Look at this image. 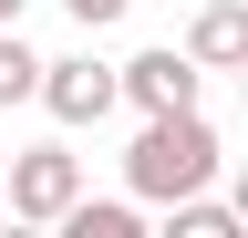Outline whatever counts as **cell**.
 I'll return each instance as SVG.
<instances>
[{
  "label": "cell",
  "mask_w": 248,
  "mask_h": 238,
  "mask_svg": "<svg viewBox=\"0 0 248 238\" xmlns=\"http://www.w3.org/2000/svg\"><path fill=\"white\" fill-rule=\"evenodd\" d=\"M186 52H197L207 73H248V0H207V11L186 21Z\"/></svg>",
  "instance_id": "5b68a950"
},
{
  "label": "cell",
  "mask_w": 248,
  "mask_h": 238,
  "mask_svg": "<svg viewBox=\"0 0 248 238\" xmlns=\"http://www.w3.org/2000/svg\"><path fill=\"white\" fill-rule=\"evenodd\" d=\"M0 207H11V166H0Z\"/></svg>",
  "instance_id": "7c38bea8"
},
{
  "label": "cell",
  "mask_w": 248,
  "mask_h": 238,
  "mask_svg": "<svg viewBox=\"0 0 248 238\" xmlns=\"http://www.w3.org/2000/svg\"><path fill=\"white\" fill-rule=\"evenodd\" d=\"M166 228H176V238H238L248 218H238V197H207V187H197V197L166 207Z\"/></svg>",
  "instance_id": "8992f818"
},
{
  "label": "cell",
  "mask_w": 248,
  "mask_h": 238,
  "mask_svg": "<svg viewBox=\"0 0 248 238\" xmlns=\"http://www.w3.org/2000/svg\"><path fill=\"white\" fill-rule=\"evenodd\" d=\"M62 228H73V238H135L145 218H135V207H124V197H83V207H73V218H62Z\"/></svg>",
  "instance_id": "ba28073f"
},
{
  "label": "cell",
  "mask_w": 248,
  "mask_h": 238,
  "mask_svg": "<svg viewBox=\"0 0 248 238\" xmlns=\"http://www.w3.org/2000/svg\"><path fill=\"white\" fill-rule=\"evenodd\" d=\"M73 207H83V156H73V145H31V156H11V218L62 228Z\"/></svg>",
  "instance_id": "7a4b0ae2"
},
{
  "label": "cell",
  "mask_w": 248,
  "mask_h": 238,
  "mask_svg": "<svg viewBox=\"0 0 248 238\" xmlns=\"http://www.w3.org/2000/svg\"><path fill=\"white\" fill-rule=\"evenodd\" d=\"M11 21H21V0H0V32H11Z\"/></svg>",
  "instance_id": "8fae6325"
},
{
  "label": "cell",
  "mask_w": 248,
  "mask_h": 238,
  "mask_svg": "<svg viewBox=\"0 0 248 238\" xmlns=\"http://www.w3.org/2000/svg\"><path fill=\"white\" fill-rule=\"evenodd\" d=\"M62 11H73L83 32H104V21H124V11H135V0H62Z\"/></svg>",
  "instance_id": "9c48e42d"
},
{
  "label": "cell",
  "mask_w": 248,
  "mask_h": 238,
  "mask_svg": "<svg viewBox=\"0 0 248 238\" xmlns=\"http://www.w3.org/2000/svg\"><path fill=\"white\" fill-rule=\"evenodd\" d=\"M228 197H238V218H248V166H238V176H228Z\"/></svg>",
  "instance_id": "30bf717a"
},
{
  "label": "cell",
  "mask_w": 248,
  "mask_h": 238,
  "mask_svg": "<svg viewBox=\"0 0 248 238\" xmlns=\"http://www.w3.org/2000/svg\"><path fill=\"white\" fill-rule=\"evenodd\" d=\"M197 52H176V42H155V52H135V63H124V104L135 114H186L197 104Z\"/></svg>",
  "instance_id": "277c9868"
},
{
  "label": "cell",
  "mask_w": 248,
  "mask_h": 238,
  "mask_svg": "<svg viewBox=\"0 0 248 238\" xmlns=\"http://www.w3.org/2000/svg\"><path fill=\"white\" fill-rule=\"evenodd\" d=\"M42 104H52V125H104V114L124 104V73L93 63V52H62V63L42 73Z\"/></svg>",
  "instance_id": "3957f363"
},
{
  "label": "cell",
  "mask_w": 248,
  "mask_h": 238,
  "mask_svg": "<svg viewBox=\"0 0 248 238\" xmlns=\"http://www.w3.org/2000/svg\"><path fill=\"white\" fill-rule=\"evenodd\" d=\"M42 73H52V63L21 42V21H11V32H0V104H31V94H42Z\"/></svg>",
  "instance_id": "52a82bcc"
},
{
  "label": "cell",
  "mask_w": 248,
  "mask_h": 238,
  "mask_svg": "<svg viewBox=\"0 0 248 238\" xmlns=\"http://www.w3.org/2000/svg\"><path fill=\"white\" fill-rule=\"evenodd\" d=\"M217 135H207V114L186 104V114H145V135H135V156H124V187H135L145 207H176V197H197L217 187Z\"/></svg>",
  "instance_id": "6da1fadb"
}]
</instances>
